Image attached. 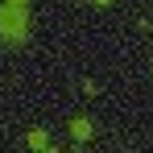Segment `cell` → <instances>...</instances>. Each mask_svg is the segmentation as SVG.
Masks as SVG:
<instances>
[{
	"label": "cell",
	"instance_id": "3",
	"mask_svg": "<svg viewBox=\"0 0 153 153\" xmlns=\"http://www.w3.org/2000/svg\"><path fill=\"white\" fill-rule=\"evenodd\" d=\"M25 145H29V149H46V145H50V137H46L42 128H33V132L25 137Z\"/></svg>",
	"mask_w": 153,
	"mask_h": 153
},
{
	"label": "cell",
	"instance_id": "2",
	"mask_svg": "<svg viewBox=\"0 0 153 153\" xmlns=\"http://www.w3.org/2000/svg\"><path fill=\"white\" fill-rule=\"evenodd\" d=\"M71 137H75V141H87V137H91V120H87V116H75V120H71Z\"/></svg>",
	"mask_w": 153,
	"mask_h": 153
},
{
	"label": "cell",
	"instance_id": "4",
	"mask_svg": "<svg viewBox=\"0 0 153 153\" xmlns=\"http://www.w3.org/2000/svg\"><path fill=\"white\" fill-rule=\"evenodd\" d=\"M91 4H100V8H108V4H112V0H91Z\"/></svg>",
	"mask_w": 153,
	"mask_h": 153
},
{
	"label": "cell",
	"instance_id": "5",
	"mask_svg": "<svg viewBox=\"0 0 153 153\" xmlns=\"http://www.w3.org/2000/svg\"><path fill=\"white\" fill-rule=\"evenodd\" d=\"M8 4H21V8H29V0H8Z\"/></svg>",
	"mask_w": 153,
	"mask_h": 153
},
{
	"label": "cell",
	"instance_id": "1",
	"mask_svg": "<svg viewBox=\"0 0 153 153\" xmlns=\"http://www.w3.org/2000/svg\"><path fill=\"white\" fill-rule=\"evenodd\" d=\"M0 37L4 42H25L29 37V8H21V4H0Z\"/></svg>",
	"mask_w": 153,
	"mask_h": 153
}]
</instances>
